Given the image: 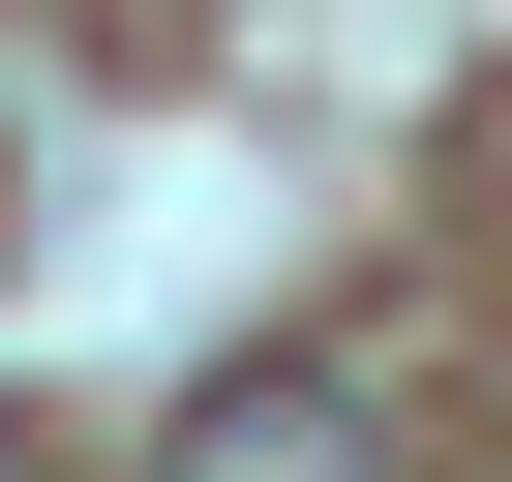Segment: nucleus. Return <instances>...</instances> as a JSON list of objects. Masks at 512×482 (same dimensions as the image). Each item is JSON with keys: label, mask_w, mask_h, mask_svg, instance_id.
Wrapping results in <instances>:
<instances>
[{"label": "nucleus", "mask_w": 512, "mask_h": 482, "mask_svg": "<svg viewBox=\"0 0 512 482\" xmlns=\"http://www.w3.org/2000/svg\"><path fill=\"white\" fill-rule=\"evenodd\" d=\"M151 482H392V422L332 392V362H241V392H181V452Z\"/></svg>", "instance_id": "obj_1"}, {"label": "nucleus", "mask_w": 512, "mask_h": 482, "mask_svg": "<svg viewBox=\"0 0 512 482\" xmlns=\"http://www.w3.org/2000/svg\"><path fill=\"white\" fill-rule=\"evenodd\" d=\"M0 482H31V392H0Z\"/></svg>", "instance_id": "obj_2"}]
</instances>
